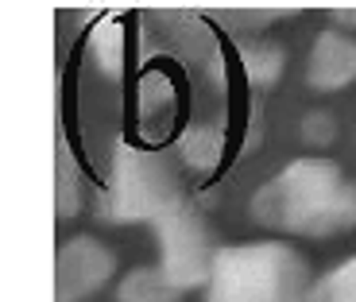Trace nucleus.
Here are the masks:
<instances>
[{"instance_id": "nucleus-4", "label": "nucleus", "mask_w": 356, "mask_h": 302, "mask_svg": "<svg viewBox=\"0 0 356 302\" xmlns=\"http://www.w3.org/2000/svg\"><path fill=\"white\" fill-rule=\"evenodd\" d=\"M159 240H163V276H167L170 287L186 291V287H197L209 279L213 271V256L209 248V232H205L202 217L190 209L186 202H178L175 209L159 217Z\"/></svg>"}, {"instance_id": "nucleus-13", "label": "nucleus", "mask_w": 356, "mask_h": 302, "mask_svg": "<svg viewBox=\"0 0 356 302\" xmlns=\"http://www.w3.org/2000/svg\"><path fill=\"white\" fill-rule=\"evenodd\" d=\"M337 19H341V24H356V8H341Z\"/></svg>"}, {"instance_id": "nucleus-3", "label": "nucleus", "mask_w": 356, "mask_h": 302, "mask_svg": "<svg viewBox=\"0 0 356 302\" xmlns=\"http://www.w3.org/2000/svg\"><path fill=\"white\" fill-rule=\"evenodd\" d=\"M178 202H182V186L167 155L128 148V143L116 148L105 202L113 221H159Z\"/></svg>"}, {"instance_id": "nucleus-8", "label": "nucleus", "mask_w": 356, "mask_h": 302, "mask_svg": "<svg viewBox=\"0 0 356 302\" xmlns=\"http://www.w3.org/2000/svg\"><path fill=\"white\" fill-rule=\"evenodd\" d=\"M120 47H124V27H120V19H101L97 31H93V39H89V54H93V63H97L101 74H108V78H116L120 74Z\"/></svg>"}, {"instance_id": "nucleus-2", "label": "nucleus", "mask_w": 356, "mask_h": 302, "mask_svg": "<svg viewBox=\"0 0 356 302\" xmlns=\"http://www.w3.org/2000/svg\"><path fill=\"white\" fill-rule=\"evenodd\" d=\"M209 302H310V267L279 240L221 248L209 271Z\"/></svg>"}, {"instance_id": "nucleus-5", "label": "nucleus", "mask_w": 356, "mask_h": 302, "mask_svg": "<svg viewBox=\"0 0 356 302\" xmlns=\"http://www.w3.org/2000/svg\"><path fill=\"white\" fill-rule=\"evenodd\" d=\"M113 252L89 237H78L58 248V267H54V302H81L89 291H97L113 276Z\"/></svg>"}, {"instance_id": "nucleus-6", "label": "nucleus", "mask_w": 356, "mask_h": 302, "mask_svg": "<svg viewBox=\"0 0 356 302\" xmlns=\"http://www.w3.org/2000/svg\"><path fill=\"white\" fill-rule=\"evenodd\" d=\"M356 78V43L341 31H321L310 54L314 89H345Z\"/></svg>"}, {"instance_id": "nucleus-9", "label": "nucleus", "mask_w": 356, "mask_h": 302, "mask_svg": "<svg viewBox=\"0 0 356 302\" xmlns=\"http://www.w3.org/2000/svg\"><path fill=\"white\" fill-rule=\"evenodd\" d=\"M241 63H244V74H248L256 86H275V78L283 74L286 54H283V47H275V43H248L241 51Z\"/></svg>"}, {"instance_id": "nucleus-1", "label": "nucleus", "mask_w": 356, "mask_h": 302, "mask_svg": "<svg viewBox=\"0 0 356 302\" xmlns=\"http://www.w3.org/2000/svg\"><path fill=\"white\" fill-rule=\"evenodd\" d=\"M252 214L267 229L333 237L356 225V186L330 159H298L256 190Z\"/></svg>"}, {"instance_id": "nucleus-11", "label": "nucleus", "mask_w": 356, "mask_h": 302, "mask_svg": "<svg viewBox=\"0 0 356 302\" xmlns=\"http://www.w3.org/2000/svg\"><path fill=\"white\" fill-rule=\"evenodd\" d=\"M58 214L74 217L78 214V167H74L70 151H66V140H58Z\"/></svg>"}, {"instance_id": "nucleus-7", "label": "nucleus", "mask_w": 356, "mask_h": 302, "mask_svg": "<svg viewBox=\"0 0 356 302\" xmlns=\"http://www.w3.org/2000/svg\"><path fill=\"white\" fill-rule=\"evenodd\" d=\"M182 291L167 283L159 267H140L120 283V302H178Z\"/></svg>"}, {"instance_id": "nucleus-10", "label": "nucleus", "mask_w": 356, "mask_h": 302, "mask_svg": "<svg viewBox=\"0 0 356 302\" xmlns=\"http://www.w3.org/2000/svg\"><path fill=\"white\" fill-rule=\"evenodd\" d=\"M310 302H356V256L310 287Z\"/></svg>"}, {"instance_id": "nucleus-12", "label": "nucleus", "mask_w": 356, "mask_h": 302, "mask_svg": "<svg viewBox=\"0 0 356 302\" xmlns=\"http://www.w3.org/2000/svg\"><path fill=\"white\" fill-rule=\"evenodd\" d=\"M333 132H337V125H333V116H325V113H314L302 120V136L310 143H330Z\"/></svg>"}]
</instances>
